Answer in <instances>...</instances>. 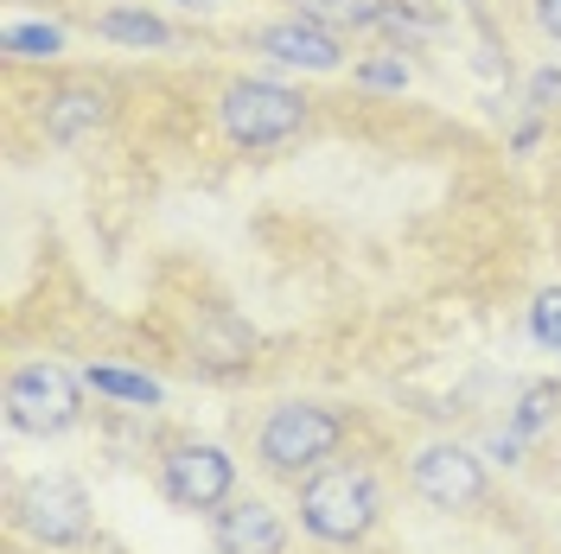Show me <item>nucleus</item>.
<instances>
[{
	"label": "nucleus",
	"mask_w": 561,
	"mask_h": 554,
	"mask_svg": "<svg viewBox=\"0 0 561 554\" xmlns=\"http://www.w3.org/2000/svg\"><path fill=\"white\" fill-rule=\"evenodd\" d=\"M383 517V490L370 478V465L332 459L313 478H300V529L325 549H357Z\"/></svg>",
	"instance_id": "obj_1"
},
{
	"label": "nucleus",
	"mask_w": 561,
	"mask_h": 554,
	"mask_svg": "<svg viewBox=\"0 0 561 554\" xmlns=\"http://www.w3.org/2000/svg\"><path fill=\"white\" fill-rule=\"evenodd\" d=\"M345 447V415L332 402H280L268 408V420L255 427V459L275 478H313L319 465H332Z\"/></svg>",
	"instance_id": "obj_2"
},
{
	"label": "nucleus",
	"mask_w": 561,
	"mask_h": 554,
	"mask_svg": "<svg viewBox=\"0 0 561 554\" xmlns=\"http://www.w3.org/2000/svg\"><path fill=\"white\" fill-rule=\"evenodd\" d=\"M0 408L13 434H33V440H58L83 420V382L70 377L65 363H13L7 389H0Z\"/></svg>",
	"instance_id": "obj_3"
},
{
	"label": "nucleus",
	"mask_w": 561,
	"mask_h": 554,
	"mask_svg": "<svg viewBox=\"0 0 561 554\" xmlns=\"http://www.w3.org/2000/svg\"><path fill=\"white\" fill-rule=\"evenodd\" d=\"M217 128L237 147H280L307 128V96L275 77H237L217 96Z\"/></svg>",
	"instance_id": "obj_4"
},
{
	"label": "nucleus",
	"mask_w": 561,
	"mask_h": 554,
	"mask_svg": "<svg viewBox=\"0 0 561 554\" xmlns=\"http://www.w3.org/2000/svg\"><path fill=\"white\" fill-rule=\"evenodd\" d=\"M409 485H415L421 504H434V510H479L491 490V472L485 459L472 447H459V440H427V447L409 459Z\"/></svg>",
	"instance_id": "obj_5"
},
{
	"label": "nucleus",
	"mask_w": 561,
	"mask_h": 554,
	"mask_svg": "<svg viewBox=\"0 0 561 554\" xmlns=\"http://www.w3.org/2000/svg\"><path fill=\"white\" fill-rule=\"evenodd\" d=\"M13 517H20V529H26L33 542H45V549H77V542H90V497H83V485L65 478V472L26 478L20 497H13Z\"/></svg>",
	"instance_id": "obj_6"
},
{
	"label": "nucleus",
	"mask_w": 561,
	"mask_h": 554,
	"mask_svg": "<svg viewBox=\"0 0 561 554\" xmlns=\"http://www.w3.org/2000/svg\"><path fill=\"white\" fill-rule=\"evenodd\" d=\"M160 490L173 497L179 510H224L237 497V459L217 440H173L160 459Z\"/></svg>",
	"instance_id": "obj_7"
},
{
	"label": "nucleus",
	"mask_w": 561,
	"mask_h": 554,
	"mask_svg": "<svg viewBox=\"0 0 561 554\" xmlns=\"http://www.w3.org/2000/svg\"><path fill=\"white\" fill-rule=\"evenodd\" d=\"M210 542L217 554H287V522L262 497H230L224 510H210Z\"/></svg>",
	"instance_id": "obj_8"
},
{
	"label": "nucleus",
	"mask_w": 561,
	"mask_h": 554,
	"mask_svg": "<svg viewBox=\"0 0 561 554\" xmlns=\"http://www.w3.org/2000/svg\"><path fill=\"white\" fill-rule=\"evenodd\" d=\"M255 51L275 58V65H294V70H339V58H345L339 38H332V26H319L307 13L262 26V33H255Z\"/></svg>",
	"instance_id": "obj_9"
},
{
	"label": "nucleus",
	"mask_w": 561,
	"mask_h": 554,
	"mask_svg": "<svg viewBox=\"0 0 561 554\" xmlns=\"http://www.w3.org/2000/svg\"><path fill=\"white\" fill-rule=\"evenodd\" d=\"M103 122H108V83H65V90L45 96V140H58V147L96 135Z\"/></svg>",
	"instance_id": "obj_10"
},
{
	"label": "nucleus",
	"mask_w": 561,
	"mask_h": 554,
	"mask_svg": "<svg viewBox=\"0 0 561 554\" xmlns=\"http://www.w3.org/2000/svg\"><path fill=\"white\" fill-rule=\"evenodd\" d=\"M96 33L115 38V45H167L173 26L160 13H147V7H108L103 20H96Z\"/></svg>",
	"instance_id": "obj_11"
},
{
	"label": "nucleus",
	"mask_w": 561,
	"mask_h": 554,
	"mask_svg": "<svg viewBox=\"0 0 561 554\" xmlns=\"http://www.w3.org/2000/svg\"><path fill=\"white\" fill-rule=\"evenodd\" d=\"M0 45H7V58L45 65V58H58V51H65V33H58V26H45V20H13Z\"/></svg>",
	"instance_id": "obj_12"
},
{
	"label": "nucleus",
	"mask_w": 561,
	"mask_h": 554,
	"mask_svg": "<svg viewBox=\"0 0 561 554\" xmlns=\"http://www.w3.org/2000/svg\"><path fill=\"white\" fill-rule=\"evenodd\" d=\"M300 13L319 26H377L383 0H300Z\"/></svg>",
	"instance_id": "obj_13"
},
{
	"label": "nucleus",
	"mask_w": 561,
	"mask_h": 554,
	"mask_svg": "<svg viewBox=\"0 0 561 554\" xmlns=\"http://www.w3.org/2000/svg\"><path fill=\"white\" fill-rule=\"evenodd\" d=\"M83 382H90L96 395H115V402H147V408L160 402V382L153 377H128V370H108V363H96Z\"/></svg>",
	"instance_id": "obj_14"
},
{
	"label": "nucleus",
	"mask_w": 561,
	"mask_h": 554,
	"mask_svg": "<svg viewBox=\"0 0 561 554\" xmlns=\"http://www.w3.org/2000/svg\"><path fill=\"white\" fill-rule=\"evenodd\" d=\"M556 382H536V389H529L524 395V408H517V427H511V434H517V440H524V434H536V427H542V420L556 415Z\"/></svg>",
	"instance_id": "obj_15"
},
{
	"label": "nucleus",
	"mask_w": 561,
	"mask_h": 554,
	"mask_svg": "<svg viewBox=\"0 0 561 554\" xmlns=\"http://www.w3.org/2000/svg\"><path fill=\"white\" fill-rule=\"evenodd\" d=\"M529 332L542 338V345L561 350V287H549V293H536V312H529Z\"/></svg>",
	"instance_id": "obj_16"
},
{
	"label": "nucleus",
	"mask_w": 561,
	"mask_h": 554,
	"mask_svg": "<svg viewBox=\"0 0 561 554\" xmlns=\"http://www.w3.org/2000/svg\"><path fill=\"white\" fill-rule=\"evenodd\" d=\"M357 77H364L370 90H402V83H409V65H402V58H377V65H364Z\"/></svg>",
	"instance_id": "obj_17"
},
{
	"label": "nucleus",
	"mask_w": 561,
	"mask_h": 554,
	"mask_svg": "<svg viewBox=\"0 0 561 554\" xmlns=\"http://www.w3.org/2000/svg\"><path fill=\"white\" fill-rule=\"evenodd\" d=\"M529 13H536V26L561 45V0H529Z\"/></svg>",
	"instance_id": "obj_18"
},
{
	"label": "nucleus",
	"mask_w": 561,
	"mask_h": 554,
	"mask_svg": "<svg viewBox=\"0 0 561 554\" xmlns=\"http://www.w3.org/2000/svg\"><path fill=\"white\" fill-rule=\"evenodd\" d=\"M529 96H536V103H549V96H561V70H542V77H536V90H529Z\"/></svg>",
	"instance_id": "obj_19"
},
{
	"label": "nucleus",
	"mask_w": 561,
	"mask_h": 554,
	"mask_svg": "<svg viewBox=\"0 0 561 554\" xmlns=\"http://www.w3.org/2000/svg\"><path fill=\"white\" fill-rule=\"evenodd\" d=\"M185 7H198V13H210V7H224V0H185Z\"/></svg>",
	"instance_id": "obj_20"
}]
</instances>
